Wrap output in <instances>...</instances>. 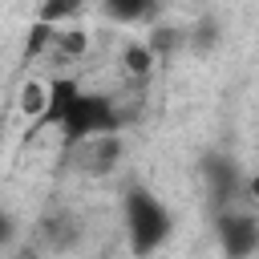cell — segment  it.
Returning a JSON list of instances; mask_svg holds the SVG:
<instances>
[{
	"instance_id": "1",
	"label": "cell",
	"mask_w": 259,
	"mask_h": 259,
	"mask_svg": "<svg viewBox=\"0 0 259 259\" xmlns=\"http://www.w3.org/2000/svg\"><path fill=\"white\" fill-rule=\"evenodd\" d=\"M57 130L65 134L69 146L85 142V138H101V134H113L117 130V113L109 105V97H97V93H73V101L65 105V113L57 117Z\"/></svg>"
},
{
	"instance_id": "2",
	"label": "cell",
	"mask_w": 259,
	"mask_h": 259,
	"mask_svg": "<svg viewBox=\"0 0 259 259\" xmlns=\"http://www.w3.org/2000/svg\"><path fill=\"white\" fill-rule=\"evenodd\" d=\"M125 223H130V247L138 255H150L166 239V231H170L166 206L154 194H146V190H130V198H125Z\"/></svg>"
},
{
	"instance_id": "3",
	"label": "cell",
	"mask_w": 259,
	"mask_h": 259,
	"mask_svg": "<svg viewBox=\"0 0 259 259\" xmlns=\"http://www.w3.org/2000/svg\"><path fill=\"white\" fill-rule=\"evenodd\" d=\"M219 243H223L227 255H247V251L259 247V223L251 214H231L227 210L219 219Z\"/></svg>"
},
{
	"instance_id": "4",
	"label": "cell",
	"mask_w": 259,
	"mask_h": 259,
	"mask_svg": "<svg viewBox=\"0 0 259 259\" xmlns=\"http://www.w3.org/2000/svg\"><path fill=\"white\" fill-rule=\"evenodd\" d=\"M206 178H210V190H214V202H227L235 190H239V178H235V170L227 166V162H219V158H210L206 166Z\"/></svg>"
},
{
	"instance_id": "5",
	"label": "cell",
	"mask_w": 259,
	"mask_h": 259,
	"mask_svg": "<svg viewBox=\"0 0 259 259\" xmlns=\"http://www.w3.org/2000/svg\"><path fill=\"white\" fill-rule=\"evenodd\" d=\"M73 93H77L73 81H53V85H49V105H45V113H40V125H57V117L65 113V105L73 101Z\"/></svg>"
},
{
	"instance_id": "6",
	"label": "cell",
	"mask_w": 259,
	"mask_h": 259,
	"mask_svg": "<svg viewBox=\"0 0 259 259\" xmlns=\"http://www.w3.org/2000/svg\"><path fill=\"white\" fill-rule=\"evenodd\" d=\"M154 8V0H105V12L113 16V20H142L146 12Z\"/></svg>"
},
{
	"instance_id": "7",
	"label": "cell",
	"mask_w": 259,
	"mask_h": 259,
	"mask_svg": "<svg viewBox=\"0 0 259 259\" xmlns=\"http://www.w3.org/2000/svg\"><path fill=\"white\" fill-rule=\"evenodd\" d=\"M45 105H49V89H45V85H24V93H20V109L40 117Z\"/></svg>"
},
{
	"instance_id": "8",
	"label": "cell",
	"mask_w": 259,
	"mask_h": 259,
	"mask_svg": "<svg viewBox=\"0 0 259 259\" xmlns=\"http://www.w3.org/2000/svg\"><path fill=\"white\" fill-rule=\"evenodd\" d=\"M81 4H85V0H45V4H40V20H49V24H53V20H65V16H73Z\"/></svg>"
},
{
	"instance_id": "9",
	"label": "cell",
	"mask_w": 259,
	"mask_h": 259,
	"mask_svg": "<svg viewBox=\"0 0 259 259\" xmlns=\"http://www.w3.org/2000/svg\"><path fill=\"white\" fill-rule=\"evenodd\" d=\"M150 57H154V49L130 45V49H125V69H130L134 77H146V73H150Z\"/></svg>"
},
{
	"instance_id": "10",
	"label": "cell",
	"mask_w": 259,
	"mask_h": 259,
	"mask_svg": "<svg viewBox=\"0 0 259 259\" xmlns=\"http://www.w3.org/2000/svg\"><path fill=\"white\" fill-rule=\"evenodd\" d=\"M247 190H251V198H259V178H251V182H247Z\"/></svg>"
},
{
	"instance_id": "11",
	"label": "cell",
	"mask_w": 259,
	"mask_h": 259,
	"mask_svg": "<svg viewBox=\"0 0 259 259\" xmlns=\"http://www.w3.org/2000/svg\"><path fill=\"white\" fill-rule=\"evenodd\" d=\"M4 235H8V219L0 214V239H4Z\"/></svg>"
}]
</instances>
